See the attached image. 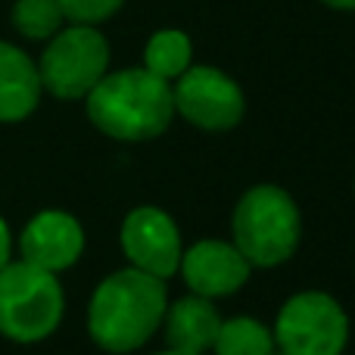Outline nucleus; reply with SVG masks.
Segmentation results:
<instances>
[{
  "label": "nucleus",
  "instance_id": "14",
  "mask_svg": "<svg viewBox=\"0 0 355 355\" xmlns=\"http://www.w3.org/2000/svg\"><path fill=\"white\" fill-rule=\"evenodd\" d=\"M190 56H193V47H190V37L178 28H166L156 31L147 41V50H144V62L153 75L159 78H178L184 69L190 66Z\"/></svg>",
  "mask_w": 355,
  "mask_h": 355
},
{
  "label": "nucleus",
  "instance_id": "4",
  "mask_svg": "<svg viewBox=\"0 0 355 355\" xmlns=\"http://www.w3.org/2000/svg\"><path fill=\"white\" fill-rule=\"evenodd\" d=\"M62 287L53 271L31 262H6L0 268V334L16 343H37L62 321Z\"/></svg>",
  "mask_w": 355,
  "mask_h": 355
},
{
  "label": "nucleus",
  "instance_id": "8",
  "mask_svg": "<svg viewBox=\"0 0 355 355\" xmlns=\"http://www.w3.org/2000/svg\"><path fill=\"white\" fill-rule=\"evenodd\" d=\"M122 250L131 265L153 277H172L181 265V234L156 206H137L122 225Z\"/></svg>",
  "mask_w": 355,
  "mask_h": 355
},
{
  "label": "nucleus",
  "instance_id": "3",
  "mask_svg": "<svg viewBox=\"0 0 355 355\" xmlns=\"http://www.w3.org/2000/svg\"><path fill=\"white\" fill-rule=\"evenodd\" d=\"M231 231L234 246L243 252L246 262L275 268L287 262L300 246V209L287 196V190L275 184H256L240 196L231 218Z\"/></svg>",
  "mask_w": 355,
  "mask_h": 355
},
{
  "label": "nucleus",
  "instance_id": "11",
  "mask_svg": "<svg viewBox=\"0 0 355 355\" xmlns=\"http://www.w3.org/2000/svg\"><path fill=\"white\" fill-rule=\"evenodd\" d=\"M37 66L19 47L0 41V122H22L41 100Z\"/></svg>",
  "mask_w": 355,
  "mask_h": 355
},
{
  "label": "nucleus",
  "instance_id": "7",
  "mask_svg": "<svg viewBox=\"0 0 355 355\" xmlns=\"http://www.w3.org/2000/svg\"><path fill=\"white\" fill-rule=\"evenodd\" d=\"M175 112L202 131H227L243 119V91L212 66H187L172 87Z\"/></svg>",
  "mask_w": 355,
  "mask_h": 355
},
{
  "label": "nucleus",
  "instance_id": "5",
  "mask_svg": "<svg viewBox=\"0 0 355 355\" xmlns=\"http://www.w3.org/2000/svg\"><path fill=\"white\" fill-rule=\"evenodd\" d=\"M110 66V44L94 25H72L56 31L50 47L44 50L37 75L41 87H47L60 100L87 97L94 85L106 75Z\"/></svg>",
  "mask_w": 355,
  "mask_h": 355
},
{
  "label": "nucleus",
  "instance_id": "1",
  "mask_svg": "<svg viewBox=\"0 0 355 355\" xmlns=\"http://www.w3.org/2000/svg\"><path fill=\"white\" fill-rule=\"evenodd\" d=\"M166 318V287L162 277L141 268L110 275L94 290L87 309V331L106 352H135L156 334Z\"/></svg>",
  "mask_w": 355,
  "mask_h": 355
},
{
  "label": "nucleus",
  "instance_id": "6",
  "mask_svg": "<svg viewBox=\"0 0 355 355\" xmlns=\"http://www.w3.org/2000/svg\"><path fill=\"white\" fill-rule=\"evenodd\" d=\"M271 337L284 355H340L349 337V318L334 296L300 293L284 302Z\"/></svg>",
  "mask_w": 355,
  "mask_h": 355
},
{
  "label": "nucleus",
  "instance_id": "2",
  "mask_svg": "<svg viewBox=\"0 0 355 355\" xmlns=\"http://www.w3.org/2000/svg\"><path fill=\"white\" fill-rule=\"evenodd\" d=\"M172 116V87L150 69L103 75L87 91V119L116 141H150L168 128Z\"/></svg>",
  "mask_w": 355,
  "mask_h": 355
},
{
  "label": "nucleus",
  "instance_id": "12",
  "mask_svg": "<svg viewBox=\"0 0 355 355\" xmlns=\"http://www.w3.org/2000/svg\"><path fill=\"white\" fill-rule=\"evenodd\" d=\"M218 327L221 318L206 296H187V300H178L172 309H166V340L175 352L202 355L212 349Z\"/></svg>",
  "mask_w": 355,
  "mask_h": 355
},
{
  "label": "nucleus",
  "instance_id": "18",
  "mask_svg": "<svg viewBox=\"0 0 355 355\" xmlns=\"http://www.w3.org/2000/svg\"><path fill=\"white\" fill-rule=\"evenodd\" d=\"M321 3L334 6V10H355V0H321Z\"/></svg>",
  "mask_w": 355,
  "mask_h": 355
},
{
  "label": "nucleus",
  "instance_id": "19",
  "mask_svg": "<svg viewBox=\"0 0 355 355\" xmlns=\"http://www.w3.org/2000/svg\"><path fill=\"white\" fill-rule=\"evenodd\" d=\"M159 355H184V352H175V349H168V352H159Z\"/></svg>",
  "mask_w": 355,
  "mask_h": 355
},
{
  "label": "nucleus",
  "instance_id": "16",
  "mask_svg": "<svg viewBox=\"0 0 355 355\" xmlns=\"http://www.w3.org/2000/svg\"><path fill=\"white\" fill-rule=\"evenodd\" d=\"M125 0H60L62 16L72 19L75 25H97L110 19L112 12L122 10Z\"/></svg>",
  "mask_w": 355,
  "mask_h": 355
},
{
  "label": "nucleus",
  "instance_id": "10",
  "mask_svg": "<svg viewBox=\"0 0 355 355\" xmlns=\"http://www.w3.org/2000/svg\"><path fill=\"white\" fill-rule=\"evenodd\" d=\"M19 250H22L25 262L56 275V271L78 262L81 250H85V231L69 212L47 209L25 225L22 237H19Z\"/></svg>",
  "mask_w": 355,
  "mask_h": 355
},
{
  "label": "nucleus",
  "instance_id": "13",
  "mask_svg": "<svg viewBox=\"0 0 355 355\" xmlns=\"http://www.w3.org/2000/svg\"><path fill=\"white\" fill-rule=\"evenodd\" d=\"M212 349L215 355H271L275 337L256 318H231L221 321Z\"/></svg>",
  "mask_w": 355,
  "mask_h": 355
},
{
  "label": "nucleus",
  "instance_id": "17",
  "mask_svg": "<svg viewBox=\"0 0 355 355\" xmlns=\"http://www.w3.org/2000/svg\"><path fill=\"white\" fill-rule=\"evenodd\" d=\"M10 250H12V240H10V227H6V221L0 218V268H3V265L10 262Z\"/></svg>",
  "mask_w": 355,
  "mask_h": 355
},
{
  "label": "nucleus",
  "instance_id": "15",
  "mask_svg": "<svg viewBox=\"0 0 355 355\" xmlns=\"http://www.w3.org/2000/svg\"><path fill=\"white\" fill-rule=\"evenodd\" d=\"M62 6L60 0H16L12 6V25L19 35L31 37V41H44L53 37L62 25Z\"/></svg>",
  "mask_w": 355,
  "mask_h": 355
},
{
  "label": "nucleus",
  "instance_id": "9",
  "mask_svg": "<svg viewBox=\"0 0 355 355\" xmlns=\"http://www.w3.org/2000/svg\"><path fill=\"white\" fill-rule=\"evenodd\" d=\"M184 281L196 296H227L237 293L250 277V262L234 243H221V240H200L187 252H181Z\"/></svg>",
  "mask_w": 355,
  "mask_h": 355
},
{
  "label": "nucleus",
  "instance_id": "20",
  "mask_svg": "<svg viewBox=\"0 0 355 355\" xmlns=\"http://www.w3.org/2000/svg\"><path fill=\"white\" fill-rule=\"evenodd\" d=\"M271 355H275V352H271ZM281 355H284V352H281Z\"/></svg>",
  "mask_w": 355,
  "mask_h": 355
}]
</instances>
